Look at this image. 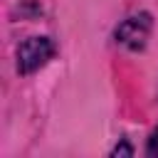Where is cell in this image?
I'll return each mask as SVG.
<instances>
[{"label": "cell", "mask_w": 158, "mask_h": 158, "mask_svg": "<svg viewBox=\"0 0 158 158\" xmlns=\"http://www.w3.org/2000/svg\"><path fill=\"white\" fill-rule=\"evenodd\" d=\"M148 32H151V17L133 15L121 22V27L116 30V40H118V44H123L128 49H141L148 40Z\"/></svg>", "instance_id": "2"}, {"label": "cell", "mask_w": 158, "mask_h": 158, "mask_svg": "<svg viewBox=\"0 0 158 158\" xmlns=\"http://www.w3.org/2000/svg\"><path fill=\"white\" fill-rule=\"evenodd\" d=\"M52 54H54V44L49 37H32V40L22 42L17 49V69L22 74H30V72L40 69Z\"/></svg>", "instance_id": "1"}, {"label": "cell", "mask_w": 158, "mask_h": 158, "mask_svg": "<svg viewBox=\"0 0 158 158\" xmlns=\"http://www.w3.org/2000/svg\"><path fill=\"white\" fill-rule=\"evenodd\" d=\"M146 153L148 156H158V128L151 133V138H148V148H146Z\"/></svg>", "instance_id": "3"}]
</instances>
